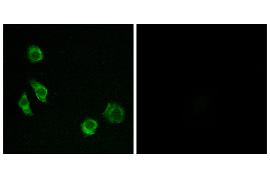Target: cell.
Returning a JSON list of instances; mask_svg holds the SVG:
<instances>
[{
	"mask_svg": "<svg viewBox=\"0 0 270 178\" xmlns=\"http://www.w3.org/2000/svg\"><path fill=\"white\" fill-rule=\"evenodd\" d=\"M29 82L38 98L43 102H47L46 96L48 91L46 88L40 83L34 79H30Z\"/></svg>",
	"mask_w": 270,
	"mask_h": 178,
	"instance_id": "2",
	"label": "cell"
},
{
	"mask_svg": "<svg viewBox=\"0 0 270 178\" xmlns=\"http://www.w3.org/2000/svg\"><path fill=\"white\" fill-rule=\"evenodd\" d=\"M28 57L32 63H36L43 58V54L40 48L37 46L32 45L28 49Z\"/></svg>",
	"mask_w": 270,
	"mask_h": 178,
	"instance_id": "4",
	"label": "cell"
},
{
	"mask_svg": "<svg viewBox=\"0 0 270 178\" xmlns=\"http://www.w3.org/2000/svg\"><path fill=\"white\" fill-rule=\"evenodd\" d=\"M18 106L21 108L25 115L29 116L33 115L30 108V102L28 101L26 92L23 93L21 98L18 102Z\"/></svg>",
	"mask_w": 270,
	"mask_h": 178,
	"instance_id": "5",
	"label": "cell"
},
{
	"mask_svg": "<svg viewBox=\"0 0 270 178\" xmlns=\"http://www.w3.org/2000/svg\"><path fill=\"white\" fill-rule=\"evenodd\" d=\"M102 116L111 123H118L122 122L125 116L123 108L117 103H108Z\"/></svg>",
	"mask_w": 270,
	"mask_h": 178,
	"instance_id": "1",
	"label": "cell"
},
{
	"mask_svg": "<svg viewBox=\"0 0 270 178\" xmlns=\"http://www.w3.org/2000/svg\"><path fill=\"white\" fill-rule=\"evenodd\" d=\"M98 126L97 121L89 117L86 118L81 125L82 132L86 136L94 134Z\"/></svg>",
	"mask_w": 270,
	"mask_h": 178,
	"instance_id": "3",
	"label": "cell"
}]
</instances>
